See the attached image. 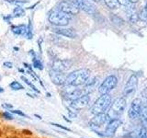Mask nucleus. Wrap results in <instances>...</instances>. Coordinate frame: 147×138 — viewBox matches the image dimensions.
Listing matches in <instances>:
<instances>
[{
  "label": "nucleus",
  "instance_id": "43",
  "mask_svg": "<svg viewBox=\"0 0 147 138\" xmlns=\"http://www.w3.org/2000/svg\"><path fill=\"white\" fill-rule=\"evenodd\" d=\"M145 9H146V11H147V4H146V7H145Z\"/></svg>",
  "mask_w": 147,
  "mask_h": 138
},
{
  "label": "nucleus",
  "instance_id": "7",
  "mask_svg": "<svg viewBox=\"0 0 147 138\" xmlns=\"http://www.w3.org/2000/svg\"><path fill=\"white\" fill-rule=\"evenodd\" d=\"M118 83V79L115 76H109L103 81L102 84L99 87V93L101 95L103 94H109V92L111 91Z\"/></svg>",
  "mask_w": 147,
  "mask_h": 138
},
{
  "label": "nucleus",
  "instance_id": "23",
  "mask_svg": "<svg viewBox=\"0 0 147 138\" xmlns=\"http://www.w3.org/2000/svg\"><path fill=\"white\" fill-rule=\"evenodd\" d=\"M33 67L39 69V70H42V69H43L42 64H41V62L37 58H33Z\"/></svg>",
  "mask_w": 147,
  "mask_h": 138
},
{
  "label": "nucleus",
  "instance_id": "40",
  "mask_svg": "<svg viewBox=\"0 0 147 138\" xmlns=\"http://www.w3.org/2000/svg\"><path fill=\"white\" fill-rule=\"evenodd\" d=\"M18 71H20L21 73H23V72H24V70H23V69H18Z\"/></svg>",
  "mask_w": 147,
  "mask_h": 138
},
{
  "label": "nucleus",
  "instance_id": "9",
  "mask_svg": "<svg viewBox=\"0 0 147 138\" xmlns=\"http://www.w3.org/2000/svg\"><path fill=\"white\" fill-rule=\"evenodd\" d=\"M109 116L106 113H99L96 114L94 118L91 119V121L89 122V125L92 128H99L101 126H103L104 124L108 123L109 122Z\"/></svg>",
  "mask_w": 147,
  "mask_h": 138
},
{
  "label": "nucleus",
  "instance_id": "24",
  "mask_svg": "<svg viewBox=\"0 0 147 138\" xmlns=\"http://www.w3.org/2000/svg\"><path fill=\"white\" fill-rule=\"evenodd\" d=\"M138 18H139L140 20H147V11H146L145 8L142 9V10L141 11V13L139 14Z\"/></svg>",
  "mask_w": 147,
  "mask_h": 138
},
{
  "label": "nucleus",
  "instance_id": "42",
  "mask_svg": "<svg viewBox=\"0 0 147 138\" xmlns=\"http://www.w3.org/2000/svg\"><path fill=\"white\" fill-rule=\"evenodd\" d=\"M94 1H95V2H99L100 0H94Z\"/></svg>",
  "mask_w": 147,
  "mask_h": 138
},
{
  "label": "nucleus",
  "instance_id": "6",
  "mask_svg": "<svg viewBox=\"0 0 147 138\" xmlns=\"http://www.w3.org/2000/svg\"><path fill=\"white\" fill-rule=\"evenodd\" d=\"M126 108V99L124 98L117 99L110 106V110L108 115L109 118H117L119 115H121Z\"/></svg>",
  "mask_w": 147,
  "mask_h": 138
},
{
  "label": "nucleus",
  "instance_id": "33",
  "mask_svg": "<svg viewBox=\"0 0 147 138\" xmlns=\"http://www.w3.org/2000/svg\"><path fill=\"white\" fill-rule=\"evenodd\" d=\"M117 1H118V3H119V4L122 5V6H126V5L129 3L128 0H117Z\"/></svg>",
  "mask_w": 147,
  "mask_h": 138
},
{
  "label": "nucleus",
  "instance_id": "29",
  "mask_svg": "<svg viewBox=\"0 0 147 138\" xmlns=\"http://www.w3.org/2000/svg\"><path fill=\"white\" fill-rule=\"evenodd\" d=\"M3 117H4L5 119H7V120H13V119H14L13 115H12L11 113L7 112H4V113H3Z\"/></svg>",
  "mask_w": 147,
  "mask_h": 138
},
{
  "label": "nucleus",
  "instance_id": "28",
  "mask_svg": "<svg viewBox=\"0 0 147 138\" xmlns=\"http://www.w3.org/2000/svg\"><path fill=\"white\" fill-rule=\"evenodd\" d=\"M11 112L14 113V114L20 115V116H22V117H27V118H29L24 112H22L21 110H11Z\"/></svg>",
  "mask_w": 147,
  "mask_h": 138
},
{
  "label": "nucleus",
  "instance_id": "20",
  "mask_svg": "<svg viewBox=\"0 0 147 138\" xmlns=\"http://www.w3.org/2000/svg\"><path fill=\"white\" fill-rule=\"evenodd\" d=\"M9 87H10L13 90H22V89H24V87H23L20 83L18 82V81H13L12 83H10Z\"/></svg>",
  "mask_w": 147,
  "mask_h": 138
},
{
  "label": "nucleus",
  "instance_id": "34",
  "mask_svg": "<svg viewBox=\"0 0 147 138\" xmlns=\"http://www.w3.org/2000/svg\"><path fill=\"white\" fill-rule=\"evenodd\" d=\"M142 98H144L145 99H147V87H146V89L144 91H142Z\"/></svg>",
  "mask_w": 147,
  "mask_h": 138
},
{
  "label": "nucleus",
  "instance_id": "10",
  "mask_svg": "<svg viewBox=\"0 0 147 138\" xmlns=\"http://www.w3.org/2000/svg\"><path fill=\"white\" fill-rule=\"evenodd\" d=\"M137 84H138V79L136 76H131L129 80L127 81V84L124 87L123 95L124 97H131L135 93L136 89H137Z\"/></svg>",
  "mask_w": 147,
  "mask_h": 138
},
{
  "label": "nucleus",
  "instance_id": "32",
  "mask_svg": "<svg viewBox=\"0 0 147 138\" xmlns=\"http://www.w3.org/2000/svg\"><path fill=\"white\" fill-rule=\"evenodd\" d=\"M4 66H6L7 68H12L13 67V64L11 62H5L4 63Z\"/></svg>",
  "mask_w": 147,
  "mask_h": 138
},
{
  "label": "nucleus",
  "instance_id": "15",
  "mask_svg": "<svg viewBox=\"0 0 147 138\" xmlns=\"http://www.w3.org/2000/svg\"><path fill=\"white\" fill-rule=\"evenodd\" d=\"M78 7L80 9L84 10L88 14H94L96 12V8L93 5L91 4L89 0H77Z\"/></svg>",
  "mask_w": 147,
  "mask_h": 138
},
{
  "label": "nucleus",
  "instance_id": "21",
  "mask_svg": "<svg viewBox=\"0 0 147 138\" xmlns=\"http://www.w3.org/2000/svg\"><path fill=\"white\" fill-rule=\"evenodd\" d=\"M21 79H22L23 81H24L28 86L30 87H31V89H33V90L36 92V93H40V90H39L38 89H37V87H36L33 84H32V83H31L29 79H28V78H26L25 76H21Z\"/></svg>",
  "mask_w": 147,
  "mask_h": 138
},
{
  "label": "nucleus",
  "instance_id": "26",
  "mask_svg": "<svg viewBox=\"0 0 147 138\" xmlns=\"http://www.w3.org/2000/svg\"><path fill=\"white\" fill-rule=\"evenodd\" d=\"M7 1L15 5H23L27 3V0H7Z\"/></svg>",
  "mask_w": 147,
  "mask_h": 138
},
{
  "label": "nucleus",
  "instance_id": "13",
  "mask_svg": "<svg viewBox=\"0 0 147 138\" xmlns=\"http://www.w3.org/2000/svg\"><path fill=\"white\" fill-rule=\"evenodd\" d=\"M142 101L140 99H135L132 101L131 108L129 110V117L132 120H135L140 116L142 110Z\"/></svg>",
  "mask_w": 147,
  "mask_h": 138
},
{
  "label": "nucleus",
  "instance_id": "11",
  "mask_svg": "<svg viewBox=\"0 0 147 138\" xmlns=\"http://www.w3.org/2000/svg\"><path fill=\"white\" fill-rule=\"evenodd\" d=\"M89 101H90V98H89V96L86 94V95L79 97V98L75 100L71 101L70 107L72 110H83L89 104Z\"/></svg>",
  "mask_w": 147,
  "mask_h": 138
},
{
  "label": "nucleus",
  "instance_id": "35",
  "mask_svg": "<svg viewBox=\"0 0 147 138\" xmlns=\"http://www.w3.org/2000/svg\"><path fill=\"white\" fill-rule=\"evenodd\" d=\"M23 133H28V135H32V133L29 130H24L23 131Z\"/></svg>",
  "mask_w": 147,
  "mask_h": 138
},
{
  "label": "nucleus",
  "instance_id": "22",
  "mask_svg": "<svg viewBox=\"0 0 147 138\" xmlns=\"http://www.w3.org/2000/svg\"><path fill=\"white\" fill-rule=\"evenodd\" d=\"M24 14H25V11L21 7H17L14 9V15H15V17H22V16H24Z\"/></svg>",
  "mask_w": 147,
  "mask_h": 138
},
{
  "label": "nucleus",
  "instance_id": "2",
  "mask_svg": "<svg viewBox=\"0 0 147 138\" xmlns=\"http://www.w3.org/2000/svg\"><path fill=\"white\" fill-rule=\"evenodd\" d=\"M49 21L56 26H67L69 24V21H70V15L59 10V9H55L50 13Z\"/></svg>",
  "mask_w": 147,
  "mask_h": 138
},
{
  "label": "nucleus",
  "instance_id": "38",
  "mask_svg": "<svg viewBox=\"0 0 147 138\" xmlns=\"http://www.w3.org/2000/svg\"><path fill=\"white\" fill-rule=\"evenodd\" d=\"M2 92H4V89H3V87H0V93H2Z\"/></svg>",
  "mask_w": 147,
  "mask_h": 138
},
{
  "label": "nucleus",
  "instance_id": "17",
  "mask_svg": "<svg viewBox=\"0 0 147 138\" xmlns=\"http://www.w3.org/2000/svg\"><path fill=\"white\" fill-rule=\"evenodd\" d=\"M11 30H12V31L16 35H23V36H25L26 33H27V27L24 26V25H21V26H12Z\"/></svg>",
  "mask_w": 147,
  "mask_h": 138
},
{
  "label": "nucleus",
  "instance_id": "36",
  "mask_svg": "<svg viewBox=\"0 0 147 138\" xmlns=\"http://www.w3.org/2000/svg\"><path fill=\"white\" fill-rule=\"evenodd\" d=\"M128 1L130 2V3H133V4H134V3L138 2V0H128Z\"/></svg>",
  "mask_w": 147,
  "mask_h": 138
},
{
  "label": "nucleus",
  "instance_id": "16",
  "mask_svg": "<svg viewBox=\"0 0 147 138\" xmlns=\"http://www.w3.org/2000/svg\"><path fill=\"white\" fill-rule=\"evenodd\" d=\"M54 32L56 34L67 37V38L74 39L76 37V32L74 29H65V28H62V29H55Z\"/></svg>",
  "mask_w": 147,
  "mask_h": 138
},
{
  "label": "nucleus",
  "instance_id": "3",
  "mask_svg": "<svg viewBox=\"0 0 147 138\" xmlns=\"http://www.w3.org/2000/svg\"><path fill=\"white\" fill-rule=\"evenodd\" d=\"M111 103V98L109 94H103L96 100L91 108V112L93 114L104 113Z\"/></svg>",
  "mask_w": 147,
  "mask_h": 138
},
{
  "label": "nucleus",
  "instance_id": "14",
  "mask_svg": "<svg viewBox=\"0 0 147 138\" xmlns=\"http://www.w3.org/2000/svg\"><path fill=\"white\" fill-rule=\"evenodd\" d=\"M121 124V120H119V119L114 118L112 120H109V122H108V125L106 127V130H105V135L109 137L113 136Z\"/></svg>",
  "mask_w": 147,
  "mask_h": 138
},
{
  "label": "nucleus",
  "instance_id": "4",
  "mask_svg": "<svg viewBox=\"0 0 147 138\" xmlns=\"http://www.w3.org/2000/svg\"><path fill=\"white\" fill-rule=\"evenodd\" d=\"M57 9L69 15H76L80 10L77 0H63L59 3Z\"/></svg>",
  "mask_w": 147,
  "mask_h": 138
},
{
  "label": "nucleus",
  "instance_id": "39",
  "mask_svg": "<svg viewBox=\"0 0 147 138\" xmlns=\"http://www.w3.org/2000/svg\"><path fill=\"white\" fill-rule=\"evenodd\" d=\"M35 116H36L37 118H38V119H40V120L41 119V117L40 116V115H38V114H35Z\"/></svg>",
  "mask_w": 147,
  "mask_h": 138
},
{
  "label": "nucleus",
  "instance_id": "41",
  "mask_svg": "<svg viewBox=\"0 0 147 138\" xmlns=\"http://www.w3.org/2000/svg\"><path fill=\"white\" fill-rule=\"evenodd\" d=\"M145 133H146V138H147V129L145 128Z\"/></svg>",
  "mask_w": 147,
  "mask_h": 138
},
{
  "label": "nucleus",
  "instance_id": "27",
  "mask_svg": "<svg viewBox=\"0 0 147 138\" xmlns=\"http://www.w3.org/2000/svg\"><path fill=\"white\" fill-rule=\"evenodd\" d=\"M51 124H52V125H53V126H55V127H58L60 129H63V130H64V131L71 132V129L70 128H67V127L63 126V125H61V124H59V123H53V122H52Z\"/></svg>",
  "mask_w": 147,
  "mask_h": 138
},
{
  "label": "nucleus",
  "instance_id": "30",
  "mask_svg": "<svg viewBox=\"0 0 147 138\" xmlns=\"http://www.w3.org/2000/svg\"><path fill=\"white\" fill-rule=\"evenodd\" d=\"M68 110V115H69V117L70 118H76V114L74 112V110H71L69 108H67Z\"/></svg>",
  "mask_w": 147,
  "mask_h": 138
},
{
  "label": "nucleus",
  "instance_id": "12",
  "mask_svg": "<svg viewBox=\"0 0 147 138\" xmlns=\"http://www.w3.org/2000/svg\"><path fill=\"white\" fill-rule=\"evenodd\" d=\"M72 66V61L68 59L64 60H60V59H55L53 62L52 64V69L60 72H65L68 69H70Z\"/></svg>",
  "mask_w": 147,
  "mask_h": 138
},
{
  "label": "nucleus",
  "instance_id": "1",
  "mask_svg": "<svg viewBox=\"0 0 147 138\" xmlns=\"http://www.w3.org/2000/svg\"><path fill=\"white\" fill-rule=\"evenodd\" d=\"M89 76H90V71L88 69L86 68L78 69V70H76L72 72L71 74H69V75H67L65 84L75 86V87L84 85L88 80Z\"/></svg>",
  "mask_w": 147,
  "mask_h": 138
},
{
  "label": "nucleus",
  "instance_id": "19",
  "mask_svg": "<svg viewBox=\"0 0 147 138\" xmlns=\"http://www.w3.org/2000/svg\"><path fill=\"white\" fill-rule=\"evenodd\" d=\"M104 1L108 7H109L110 9H116L119 7V3L117 0H104Z\"/></svg>",
  "mask_w": 147,
  "mask_h": 138
},
{
  "label": "nucleus",
  "instance_id": "25",
  "mask_svg": "<svg viewBox=\"0 0 147 138\" xmlns=\"http://www.w3.org/2000/svg\"><path fill=\"white\" fill-rule=\"evenodd\" d=\"M135 138H146V133H145V128H142L137 133V136Z\"/></svg>",
  "mask_w": 147,
  "mask_h": 138
},
{
  "label": "nucleus",
  "instance_id": "31",
  "mask_svg": "<svg viewBox=\"0 0 147 138\" xmlns=\"http://www.w3.org/2000/svg\"><path fill=\"white\" fill-rule=\"evenodd\" d=\"M2 107L5 109H7V110H12L13 109V105L12 104H9V103H3L2 104Z\"/></svg>",
  "mask_w": 147,
  "mask_h": 138
},
{
  "label": "nucleus",
  "instance_id": "8",
  "mask_svg": "<svg viewBox=\"0 0 147 138\" xmlns=\"http://www.w3.org/2000/svg\"><path fill=\"white\" fill-rule=\"evenodd\" d=\"M49 76L53 84L57 86H63L65 84L67 75L64 74V72H60V71L53 70V69H51L49 71Z\"/></svg>",
  "mask_w": 147,
  "mask_h": 138
},
{
  "label": "nucleus",
  "instance_id": "18",
  "mask_svg": "<svg viewBox=\"0 0 147 138\" xmlns=\"http://www.w3.org/2000/svg\"><path fill=\"white\" fill-rule=\"evenodd\" d=\"M141 119L144 123L147 124V101L144 105H142V110H141Z\"/></svg>",
  "mask_w": 147,
  "mask_h": 138
},
{
  "label": "nucleus",
  "instance_id": "5",
  "mask_svg": "<svg viewBox=\"0 0 147 138\" xmlns=\"http://www.w3.org/2000/svg\"><path fill=\"white\" fill-rule=\"evenodd\" d=\"M63 98L66 100L69 101H73L76 99H78L81 96L86 95V91L84 89H76L75 86H71V85H67L64 86L63 89Z\"/></svg>",
  "mask_w": 147,
  "mask_h": 138
},
{
  "label": "nucleus",
  "instance_id": "37",
  "mask_svg": "<svg viewBox=\"0 0 147 138\" xmlns=\"http://www.w3.org/2000/svg\"><path fill=\"white\" fill-rule=\"evenodd\" d=\"M63 119H64V120H65V121H66V122H71V120H68V119H67L66 117H64V116H63Z\"/></svg>",
  "mask_w": 147,
  "mask_h": 138
}]
</instances>
